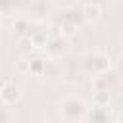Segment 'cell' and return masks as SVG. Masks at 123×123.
Listing matches in <instances>:
<instances>
[{"label": "cell", "instance_id": "8", "mask_svg": "<svg viewBox=\"0 0 123 123\" xmlns=\"http://www.w3.org/2000/svg\"><path fill=\"white\" fill-rule=\"evenodd\" d=\"M85 119H86V123H111L110 106H92V108H88Z\"/></svg>", "mask_w": 123, "mask_h": 123}, {"label": "cell", "instance_id": "7", "mask_svg": "<svg viewBox=\"0 0 123 123\" xmlns=\"http://www.w3.org/2000/svg\"><path fill=\"white\" fill-rule=\"evenodd\" d=\"M21 98V86L17 83H4L0 90V104L4 106H13Z\"/></svg>", "mask_w": 123, "mask_h": 123}, {"label": "cell", "instance_id": "9", "mask_svg": "<svg viewBox=\"0 0 123 123\" xmlns=\"http://www.w3.org/2000/svg\"><path fill=\"white\" fill-rule=\"evenodd\" d=\"M102 12H104L102 2H85V4H81V13H83L85 23H96L102 17Z\"/></svg>", "mask_w": 123, "mask_h": 123}, {"label": "cell", "instance_id": "10", "mask_svg": "<svg viewBox=\"0 0 123 123\" xmlns=\"http://www.w3.org/2000/svg\"><path fill=\"white\" fill-rule=\"evenodd\" d=\"M67 48H69L67 38H63V37L56 35V37H50L48 46H46V52H48V56H50V58H62V56L67 52Z\"/></svg>", "mask_w": 123, "mask_h": 123}, {"label": "cell", "instance_id": "1", "mask_svg": "<svg viewBox=\"0 0 123 123\" xmlns=\"http://www.w3.org/2000/svg\"><path fill=\"white\" fill-rule=\"evenodd\" d=\"M111 65H113V62H111L110 54H106L102 50H88L79 58V69L85 75H90V77L110 73Z\"/></svg>", "mask_w": 123, "mask_h": 123}, {"label": "cell", "instance_id": "3", "mask_svg": "<svg viewBox=\"0 0 123 123\" xmlns=\"http://www.w3.org/2000/svg\"><path fill=\"white\" fill-rule=\"evenodd\" d=\"M54 10H56V6H54V4L38 0V2H31V4L27 6L25 15H27L33 23H40V25H42L46 19H50V17L54 15Z\"/></svg>", "mask_w": 123, "mask_h": 123}, {"label": "cell", "instance_id": "14", "mask_svg": "<svg viewBox=\"0 0 123 123\" xmlns=\"http://www.w3.org/2000/svg\"><path fill=\"white\" fill-rule=\"evenodd\" d=\"M13 119H15V113L12 111V108L0 104V123H13Z\"/></svg>", "mask_w": 123, "mask_h": 123}, {"label": "cell", "instance_id": "13", "mask_svg": "<svg viewBox=\"0 0 123 123\" xmlns=\"http://www.w3.org/2000/svg\"><path fill=\"white\" fill-rule=\"evenodd\" d=\"M110 92H94L92 94V106H110Z\"/></svg>", "mask_w": 123, "mask_h": 123}, {"label": "cell", "instance_id": "12", "mask_svg": "<svg viewBox=\"0 0 123 123\" xmlns=\"http://www.w3.org/2000/svg\"><path fill=\"white\" fill-rule=\"evenodd\" d=\"M46 67H48V60L42 56L29 60V75H33V77H38V79L46 77Z\"/></svg>", "mask_w": 123, "mask_h": 123}, {"label": "cell", "instance_id": "18", "mask_svg": "<svg viewBox=\"0 0 123 123\" xmlns=\"http://www.w3.org/2000/svg\"><path fill=\"white\" fill-rule=\"evenodd\" d=\"M4 17H6V15H4L2 12H0V27H2V23H4Z\"/></svg>", "mask_w": 123, "mask_h": 123}, {"label": "cell", "instance_id": "16", "mask_svg": "<svg viewBox=\"0 0 123 123\" xmlns=\"http://www.w3.org/2000/svg\"><path fill=\"white\" fill-rule=\"evenodd\" d=\"M117 75L123 79V56L119 58V62H117Z\"/></svg>", "mask_w": 123, "mask_h": 123}, {"label": "cell", "instance_id": "11", "mask_svg": "<svg viewBox=\"0 0 123 123\" xmlns=\"http://www.w3.org/2000/svg\"><path fill=\"white\" fill-rule=\"evenodd\" d=\"M113 83H115V79L111 77V71L98 75V77H92V90L94 92H110Z\"/></svg>", "mask_w": 123, "mask_h": 123}, {"label": "cell", "instance_id": "5", "mask_svg": "<svg viewBox=\"0 0 123 123\" xmlns=\"http://www.w3.org/2000/svg\"><path fill=\"white\" fill-rule=\"evenodd\" d=\"M23 38H27L31 42V48H35V50H42L44 48L46 50L48 40H50V31H46L40 23H35L33 29H31V33L27 37H23Z\"/></svg>", "mask_w": 123, "mask_h": 123}, {"label": "cell", "instance_id": "15", "mask_svg": "<svg viewBox=\"0 0 123 123\" xmlns=\"http://www.w3.org/2000/svg\"><path fill=\"white\" fill-rule=\"evenodd\" d=\"M17 71H19V73H29V60L21 58V60L17 62Z\"/></svg>", "mask_w": 123, "mask_h": 123}, {"label": "cell", "instance_id": "2", "mask_svg": "<svg viewBox=\"0 0 123 123\" xmlns=\"http://www.w3.org/2000/svg\"><path fill=\"white\" fill-rule=\"evenodd\" d=\"M86 102L79 94H67L58 102V113L65 123H81L86 115Z\"/></svg>", "mask_w": 123, "mask_h": 123}, {"label": "cell", "instance_id": "17", "mask_svg": "<svg viewBox=\"0 0 123 123\" xmlns=\"http://www.w3.org/2000/svg\"><path fill=\"white\" fill-rule=\"evenodd\" d=\"M115 123H123V111H119V115H117V121Z\"/></svg>", "mask_w": 123, "mask_h": 123}, {"label": "cell", "instance_id": "4", "mask_svg": "<svg viewBox=\"0 0 123 123\" xmlns=\"http://www.w3.org/2000/svg\"><path fill=\"white\" fill-rule=\"evenodd\" d=\"M58 23H65V25H73V27H81L85 23L83 13H81V4H71V6H63L60 10L58 15Z\"/></svg>", "mask_w": 123, "mask_h": 123}, {"label": "cell", "instance_id": "6", "mask_svg": "<svg viewBox=\"0 0 123 123\" xmlns=\"http://www.w3.org/2000/svg\"><path fill=\"white\" fill-rule=\"evenodd\" d=\"M33 25H35V23H33L25 13H17V15H13V19H12L10 29H12V33H13L17 38H23V37H27V35L31 33Z\"/></svg>", "mask_w": 123, "mask_h": 123}]
</instances>
